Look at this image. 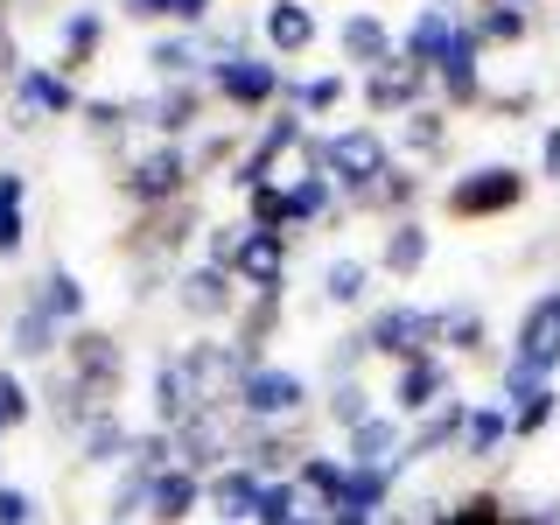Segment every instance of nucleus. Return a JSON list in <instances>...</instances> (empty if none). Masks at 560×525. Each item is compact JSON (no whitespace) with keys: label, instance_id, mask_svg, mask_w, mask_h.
Wrapping results in <instances>:
<instances>
[{"label":"nucleus","instance_id":"39","mask_svg":"<svg viewBox=\"0 0 560 525\" xmlns=\"http://www.w3.org/2000/svg\"><path fill=\"white\" fill-rule=\"evenodd\" d=\"M35 302H43L49 315H57L63 329H78V323H84V280H78V273H70L63 259H57V267H49L43 280H35Z\"/></svg>","mask_w":560,"mask_h":525},{"label":"nucleus","instance_id":"57","mask_svg":"<svg viewBox=\"0 0 560 525\" xmlns=\"http://www.w3.org/2000/svg\"><path fill=\"white\" fill-rule=\"evenodd\" d=\"M232 162V133H210L203 148H197V175H210V168H224Z\"/></svg>","mask_w":560,"mask_h":525},{"label":"nucleus","instance_id":"11","mask_svg":"<svg viewBox=\"0 0 560 525\" xmlns=\"http://www.w3.org/2000/svg\"><path fill=\"white\" fill-rule=\"evenodd\" d=\"M14 127H35V119H78L84 113V98H78V84L63 78L57 63H22V78H14Z\"/></svg>","mask_w":560,"mask_h":525},{"label":"nucleus","instance_id":"17","mask_svg":"<svg viewBox=\"0 0 560 525\" xmlns=\"http://www.w3.org/2000/svg\"><path fill=\"white\" fill-rule=\"evenodd\" d=\"M428 92H434V78H428V70H413V63H399V57L364 78V105H372V113H385V119L420 113V105H428Z\"/></svg>","mask_w":560,"mask_h":525},{"label":"nucleus","instance_id":"46","mask_svg":"<svg viewBox=\"0 0 560 525\" xmlns=\"http://www.w3.org/2000/svg\"><path fill=\"white\" fill-rule=\"evenodd\" d=\"M245 224H253V232H294V210H288V189H280V183H267V189H253V197H245Z\"/></svg>","mask_w":560,"mask_h":525},{"label":"nucleus","instance_id":"28","mask_svg":"<svg viewBox=\"0 0 560 525\" xmlns=\"http://www.w3.org/2000/svg\"><path fill=\"white\" fill-rule=\"evenodd\" d=\"M434 259V232L420 218H399V224H385V245H378V259L372 267L378 273H393V280H413L420 267Z\"/></svg>","mask_w":560,"mask_h":525},{"label":"nucleus","instance_id":"26","mask_svg":"<svg viewBox=\"0 0 560 525\" xmlns=\"http://www.w3.org/2000/svg\"><path fill=\"white\" fill-rule=\"evenodd\" d=\"M399 448H407L399 413H378V420H364V428L343 434V469H399Z\"/></svg>","mask_w":560,"mask_h":525},{"label":"nucleus","instance_id":"31","mask_svg":"<svg viewBox=\"0 0 560 525\" xmlns=\"http://www.w3.org/2000/svg\"><path fill=\"white\" fill-rule=\"evenodd\" d=\"M315 35H323V22H315L308 0H273V8H267V49H273V63L280 57H308Z\"/></svg>","mask_w":560,"mask_h":525},{"label":"nucleus","instance_id":"49","mask_svg":"<svg viewBox=\"0 0 560 525\" xmlns=\"http://www.w3.org/2000/svg\"><path fill=\"white\" fill-rule=\"evenodd\" d=\"M238 245H245V218H224V224H210V232H203V267L232 273V267H238Z\"/></svg>","mask_w":560,"mask_h":525},{"label":"nucleus","instance_id":"35","mask_svg":"<svg viewBox=\"0 0 560 525\" xmlns=\"http://www.w3.org/2000/svg\"><path fill=\"white\" fill-rule=\"evenodd\" d=\"M148 399H154V428H183L189 413H197V399H189V378H183V364L175 358H162L154 364V385H148Z\"/></svg>","mask_w":560,"mask_h":525},{"label":"nucleus","instance_id":"9","mask_svg":"<svg viewBox=\"0 0 560 525\" xmlns=\"http://www.w3.org/2000/svg\"><path fill=\"white\" fill-rule=\"evenodd\" d=\"M210 98H224L232 113H267V105L280 98V63L273 57H253V49H232V57H218L210 63Z\"/></svg>","mask_w":560,"mask_h":525},{"label":"nucleus","instance_id":"51","mask_svg":"<svg viewBox=\"0 0 560 525\" xmlns=\"http://www.w3.org/2000/svg\"><path fill=\"white\" fill-rule=\"evenodd\" d=\"M372 358V343H364V329H350V337L329 343V385H343V378H358V364Z\"/></svg>","mask_w":560,"mask_h":525},{"label":"nucleus","instance_id":"15","mask_svg":"<svg viewBox=\"0 0 560 525\" xmlns=\"http://www.w3.org/2000/svg\"><path fill=\"white\" fill-rule=\"evenodd\" d=\"M232 280L245 294H280V288H288V232H253V224H245Z\"/></svg>","mask_w":560,"mask_h":525},{"label":"nucleus","instance_id":"25","mask_svg":"<svg viewBox=\"0 0 560 525\" xmlns=\"http://www.w3.org/2000/svg\"><path fill=\"white\" fill-rule=\"evenodd\" d=\"M63 337H70V329H63L57 315H49V308H43V302H35V294H28V302L14 308L8 350H14V364H43V358H57V350H63Z\"/></svg>","mask_w":560,"mask_h":525},{"label":"nucleus","instance_id":"6","mask_svg":"<svg viewBox=\"0 0 560 525\" xmlns=\"http://www.w3.org/2000/svg\"><path fill=\"white\" fill-rule=\"evenodd\" d=\"M512 372H525L533 385H553V372H560V288H547V294H533L525 302V315H518V329H512Z\"/></svg>","mask_w":560,"mask_h":525},{"label":"nucleus","instance_id":"22","mask_svg":"<svg viewBox=\"0 0 560 525\" xmlns=\"http://www.w3.org/2000/svg\"><path fill=\"white\" fill-rule=\"evenodd\" d=\"M463 420H469V399H442L428 420H413V428H407V448H399V469L428 463V455H455V442H463Z\"/></svg>","mask_w":560,"mask_h":525},{"label":"nucleus","instance_id":"34","mask_svg":"<svg viewBox=\"0 0 560 525\" xmlns=\"http://www.w3.org/2000/svg\"><path fill=\"white\" fill-rule=\"evenodd\" d=\"M372 259H358V253H337V259H329V267H323V302L329 308H364V302H372Z\"/></svg>","mask_w":560,"mask_h":525},{"label":"nucleus","instance_id":"8","mask_svg":"<svg viewBox=\"0 0 560 525\" xmlns=\"http://www.w3.org/2000/svg\"><path fill=\"white\" fill-rule=\"evenodd\" d=\"M175 364H183V378H189V399H197V413L238 407V378H245V364L232 358V343H218V337H189L183 350H175Z\"/></svg>","mask_w":560,"mask_h":525},{"label":"nucleus","instance_id":"13","mask_svg":"<svg viewBox=\"0 0 560 525\" xmlns=\"http://www.w3.org/2000/svg\"><path fill=\"white\" fill-rule=\"evenodd\" d=\"M245 302V288L232 273H218V267H183L175 273V308L189 315V323H224V315H238Z\"/></svg>","mask_w":560,"mask_h":525},{"label":"nucleus","instance_id":"56","mask_svg":"<svg viewBox=\"0 0 560 525\" xmlns=\"http://www.w3.org/2000/svg\"><path fill=\"white\" fill-rule=\"evenodd\" d=\"M14 210H28V175L0 168V218H14Z\"/></svg>","mask_w":560,"mask_h":525},{"label":"nucleus","instance_id":"62","mask_svg":"<svg viewBox=\"0 0 560 525\" xmlns=\"http://www.w3.org/2000/svg\"><path fill=\"white\" fill-rule=\"evenodd\" d=\"M294 525H329V518H294Z\"/></svg>","mask_w":560,"mask_h":525},{"label":"nucleus","instance_id":"47","mask_svg":"<svg viewBox=\"0 0 560 525\" xmlns=\"http://www.w3.org/2000/svg\"><path fill=\"white\" fill-rule=\"evenodd\" d=\"M35 420V393H28V378L14 372V364H0V434L8 428H28Z\"/></svg>","mask_w":560,"mask_h":525},{"label":"nucleus","instance_id":"5","mask_svg":"<svg viewBox=\"0 0 560 525\" xmlns=\"http://www.w3.org/2000/svg\"><path fill=\"white\" fill-rule=\"evenodd\" d=\"M203 232H210L203 203L183 197V203H162V210H133V224L119 232V253L127 259H175L189 238H203Z\"/></svg>","mask_w":560,"mask_h":525},{"label":"nucleus","instance_id":"55","mask_svg":"<svg viewBox=\"0 0 560 525\" xmlns=\"http://www.w3.org/2000/svg\"><path fill=\"white\" fill-rule=\"evenodd\" d=\"M210 8H218V0H168V22L183 28V35H203L210 28Z\"/></svg>","mask_w":560,"mask_h":525},{"label":"nucleus","instance_id":"52","mask_svg":"<svg viewBox=\"0 0 560 525\" xmlns=\"http://www.w3.org/2000/svg\"><path fill=\"white\" fill-rule=\"evenodd\" d=\"M294 518H302V512H294V483H288V477L259 490V512H253V525H294Z\"/></svg>","mask_w":560,"mask_h":525},{"label":"nucleus","instance_id":"59","mask_svg":"<svg viewBox=\"0 0 560 525\" xmlns=\"http://www.w3.org/2000/svg\"><path fill=\"white\" fill-rule=\"evenodd\" d=\"M539 175H547V183H560V127L539 133Z\"/></svg>","mask_w":560,"mask_h":525},{"label":"nucleus","instance_id":"61","mask_svg":"<svg viewBox=\"0 0 560 525\" xmlns=\"http://www.w3.org/2000/svg\"><path fill=\"white\" fill-rule=\"evenodd\" d=\"M127 22H168V0H119Z\"/></svg>","mask_w":560,"mask_h":525},{"label":"nucleus","instance_id":"21","mask_svg":"<svg viewBox=\"0 0 560 525\" xmlns=\"http://www.w3.org/2000/svg\"><path fill=\"white\" fill-rule=\"evenodd\" d=\"M337 49H343V63L358 70V78H372V70H385L399 57V35L378 22V14H343V28H337Z\"/></svg>","mask_w":560,"mask_h":525},{"label":"nucleus","instance_id":"1","mask_svg":"<svg viewBox=\"0 0 560 525\" xmlns=\"http://www.w3.org/2000/svg\"><path fill=\"white\" fill-rule=\"evenodd\" d=\"M525 197H533V175H525L518 162H477V168H463L442 189V218H455V224H490V218H512Z\"/></svg>","mask_w":560,"mask_h":525},{"label":"nucleus","instance_id":"42","mask_svg":"<svg viewBox=\"0 0 560 525\" xmlns=\"http://www.w3.org/2000/svg\"><path fill=\"white\" fill-rule=\"evenodd\" d=\"M78 455H84L92 469H105V463H127V455H133V428H127L119 413H105V420H92V428L78 434Z\"/></svg>","mask_w":560,"mask_h":525},{"label":"nucleus","instance_id":"45","mask_svg":"<svg viewBox=\"0 0 560 525\" xmlns=\"http://www.w3.org/2000/svg\"><path fill=\"white\" fill-rule=\"evenodd\" d=\"M84 133H92V140H119V133H127V127H140V105L133 98H84Z\"/></svg>","mask_w":560,"mask_h":525},{"label":"nucleus","instance_id":"10","mask_svg":"<svg viewBox=\"0 0 560 525\" xmlns=\"http://www.w3.org/2000/svg\"><path fill=\"white\" fill-rule=\"evenodd\" d=\"M308 407V378L294 364H259V372L238 378V413L259 420V428H280V420H302Z\"/></svg>","mask_w":560,"mask_h":525},{"label":"nucleus","instance_id":"20","mask_svg":"<svg viewBox=\"0 0 560 525\" xmlns=\"http://www.w3.org/2000/svg\"><path fill=\"white\" fill-rule=\"evenodd\" d=\"M343 455H302V469H294V512L302 518H337V504H343Z\"/></svg>","mask_w":560,"mask_h":525},{"label":"nucleus","instance_id":"53","mask_svg":"<svg viewBox=\"0 0 560 525\" xmlns=\"http://www.w3.org/2000/svg\"><path fill=\"white\" fill-rule=\"evenodd\" d=\"M539 105L533 84H518V92H483V113H498V119H525Z\"/></svg>","mask_w":560,"mask_h":525},{"label":"nucleus","instance_id":"14","mask_svg":"<svg viewBox=\"0 0 560 525\" xmlns=\"http://www.w3.org/2000/svg\"><path fill=\"white\" fill-rule=\"evenodd\" d=\"M393 413L399 420H428L434 407H442V399H455L448 393V358H413V364H399L393 372Z\"/></svg>","mask_w":560,"mask_h":525},{"label":"nucleus","instance_id":"58","mask_svg":"<svg viewBox=\"0 0 560 525\" xmlns=\"http://www.w3.org/2000/svg\"><path fill=\"white\" fill-rule=\"evenodd\" d=\"M28 238V210H14V218H0V259H14Z\"/></svg>","mask_w":560,"mask_h":525},{"label":"nucleus","instance_id":"43","mask_svg":"<svg viewBox=\"0 0 560 525\" xmlns=\"http://www.w3.org/2000/svg\"><path fill=\"white\" fill-rule=\"evenodd\" d=\"M288 210H294V224H337L343 218L329 175H302V183H288Z\"/></svg>","mask_w":560,"mask_h":525},{"label":"nucleus","instance_id":"48","mask_svg":"<svg viewBox=\"0 0 560 525\" xmlns=\"http://www.w3.org/2000/svg\"><path fill=\"white\" fill-rule=\"evenodd\" d=\"M329 420L350 434V428H364V420H378V407H372V393H364L358 378H343V385H329Z\"/></svg>","mask_w":560,"mask_h":525},{"label":"nucleus","instance_id":"16","mask_svg":"<svg viewBox=\"0 0 560 525\" xmlns=\"http://www.w3.org/2000/svg\"><path fill=\"white\" fill-rule=\"evenodd\" d=\"M280 323H288V302H280V294H245V302H238L232 358L245 364V372H259V364H267V343L280 337Z\"/></svg>","mask_w":560,"mask_h":525},{"label":"nucleus","instance_id":"29","mask_svg":"<svg viewBox=\"0 0 560 525\" xmlns=\"http://www.w3.org/2000/svg\"><path fill=\"white\" fill-rule=\"evenodd\" d=\"M483 343H490V323H483L477 302L434 308V350H442V358H483Z\"/></svg>","mask_w":560,"mask_h":525},{"label":"nucleus","instance_id":"50","mask_svg":"<svg viewBox=\"0 0 560 525\" xmlns=\"http://www.w3.org/2000/svg\"><path fill=\"white\" fill-rule=\"evenodd\" d=\"M434 525H504V498H498V490H469V498L448 504Z\"/></svg>","mask_w":560,"mask_h":525},{"label":"nucleus","instance_id":"54","mask_svg":"<svg viewBox=\"0 0 560 525\" xmlns=\"http://www.w3.org/2000/svg\"><path fill=\"white\" fill-rule=\"evenodd\" d=\"M0 525H35V490L0 483Z\"/></svg>","mask_w":560,"mask_h":525},{"label":"nucleus","instance_id":"12","mask_svg":"<svg viewBox=\"0 0 560 525\" xmlns=\"http://www.w3.org/2000/svg\"><path fill=\"white\" fill-rule=\"evenodd\" d=\"M434 92H442L448 113H469V105H483V43H477V28H455V43H448V57L434 63Z\"/></svg>","mask_w":560,"mask_h":525},{"label":"nucleus","instance_id":"4","mask_svg":"<svg viewBox=\"0 0 560 525\" xmlns=\"http://www.w3.org/2000/svg\"><path fill=\"white\" fill-rule=\"evenodd\" d=\"M63 372L78 378L105 413H119V393H127V343H119L113 329H98V323L70 329L63 337Z\"/></svg>","mask_w":560,"mask_h":525},{"label":"nucleus","instance_id":"36","mask_svg":"<svg viewBox=\"0 0 560 525\" xmlns=\"http://www.w3.org/2000/svg\"><path fill=\"white\" fill-rule=\"evenodd\" d=\"M393 490H399V469H350V477H343V504H337V512L378 518V512H393Z\"/></svg>","mask_w":560,"mask_h":525},{"label":"nucleus","instance_id":"3","mask_svg":"<svg viewBox=\"0 0 560 525\" xmlns=\"http://www.w3.org/2000/svg\"><path fill=\"white\" fill-rule=\"evenodd\" d=\"M189 183H197V154L183 148V140H154L148 154H133L127 168H119V197L133 210H162V203H183Z\"/></svg>","mask_w":560,"mask_h":525},{"label":"nucleus","instance_id":"30","mask_svg":"<svg viewBox=\"0 0 560 525\" xmlns=\"http://www.w3.org/2000/svg\"><path fill=\"white\" fill-rule=\"evenodd\" d=\"M203 512V477L197 469H162L154 477V498H148V525H183V518H197Z\"/></svg>","mask_w":560,"mask_h":525},{"label":"nucleus","instance_id":"23","mask_svg":"<svg viewBox=\"0 0 560 525\" xmlns=\"http://www.w3.org/2000/svg\"><path fill=\"white\" fill-rule=\"evenodd\" d=\"M455 28H463V22H455V14H448V8H420V14H413V22H407V28H399V63H413V70H428V78H434V63H442V57H448V43H455Z\"/></svg>","mask_w":560,"mask_h":525},{"label":"nucleus","instance_id":"38","mask_svg":"<svg viewBox=\"0 0 560 525\" xmlns=\"http://www.w3.org/2000/svg\"><path fill=\"white\" fill-rule=\"evenodd\" d=\"M469 28H477L483 49H518L525 35H533V14H525V8H504V0H483V8L469 14Z\"/></svg>","mask_w":560,"mask_h":525},{"label":"nucleus","instance_id":"40","mask_svg":"<svg viewBox=\"0 0 560 525\" xmlns=\"http://www.w3.org/2000/svg\"><path fill=\"white\" fill-rule=\"evenodd\" d=\"M448 148V113L442 105H420V113L399 119V154L407 162H428V154H442Z\"/></svg>","mask_w":560,"mask_h":525},{"label":"nucleus","instance_id":"33","mask_svg":"<svg viewBox=\"0 0 560 525\" xmlns=\"http://www.w3.org/2000/svg\"><path fill=\"white\" fill-rule=\"evenodd\" d=\"M148 70L162 84H197V78H210V57H203L197 35L175 28V35H154V43H148Z\"/></svg>","mask_w":560,"mask_h":525},{"label":"nucleus","instance_id":"19","mask_svg":"<svg viewBox=\"0 0 560 525\" xmlns=\"http://www.w3.org/2000/svg\"><path fill=\"white\" fill-rule=\"evenodd\" d=\"M413 203H420V175L413 168H385L372 189H358V197H343L337 210L343 218H385V224H399V218H413Z\"/></svg>","mask_w":560,"mask_h":525},{"label":"nucleus","instance_id":"32","mask_svg":"<svg viewBox=\"0 0 560 525\" xmlns=\"http://www.w3.org/2000/svg\"><path fill=\"white\" fill-rule=\"evenodd\" d=\"M98 49H105V14L98 8H70L63 28H57V70L78 78L84 63H98Z\"/></svg>","mask_w":560,"mask_h":525},{"label":"nucleus","instance_id":"27","mask_svg":"<svg viewBox=\"0 0 560 525\" xmlns=\"http://www.w3.org/2000/svg\"><path fill=\"white\" fill-rule=\"evenodd\" d=\"M504 442H512V413H504V399H469V420H463L455 455H463V463H498Z\"/></svg>","mask_w":560,"mask_h":525},{"label":"nucleus","instance_id":"37","mask_svg":"<svg viewBox=\"0 0 560 525\" xmlns=\"http://www.w3.org/2000/svg\"><path fill=\"white\" fill-rule=\"evenodd\" d=\"M154 477H162V469H148V463H133V455H127V469H119L113 498H105V518H113V525H133V518H148Z\"/></svg>","mask_w":560,"mask_h":525},{"label":"nucleus","instance_id":"7","mask_svg":"<svg viewBox=\"0 0 560 525\" xmlns=\"http://www.w3.org/2000/svg\"><path fill=\"white\" fill-rule=\"evenodd\" d=\"M364 343H372V358H385L393 372H399V364H413V358H442V350H434V308H420V302H385V308H372Z\"/></svg>","mask_w":560,"mask_h":525},{"label":"nucleus","instance_id":"18","mask_svg":"<svg viewBox=\"0 0 560 525\" xmlns=\"http://www.w3.org/2000/svg\"><path fill=\"white\" fill-rule=\"evenodd\" d=\"M203 105H210V84H162L148 105H140V127H154L162 140H189L197 133V119H203Z\"/></svg>","mask_w":560,"mask_h":525},{"label":"nucleus","instance_id":"44","mask_svg":"<svg viewBox=\"0 0 560 525\" xmlns=\"http://www.w3.org/2000/svg\"><path fill=\"white\" fill-rule=\"evenodd\" d=\"M504 413H512V442H533V434H547V428H553V413H560V393H553V385H533V393H525V399H512Z\"/></svg>","mask_w":560,"mask_h":525},{"label":"nucleus","instance_id":"24","mask_svg":"<svg viewBox=\"0 0 560 525\" xmlns=\"http://www.w3.org/2000/svg\"><path fill=\"white\" fill-rule=\"evenodd\" d=\"M259 490H267V477H259V469H245V463H232V469H218V477H203V504L224 525H253Z\"/></svg>","mask_w":560,"mask_h":525},{"label":"nucleus","instance_id":"63","mask_svg":"<svg viewBox=\"0 0 560 525\" xmlns=\"http://www.w3.org/2000/svg\"><path fill=\"white\" fill-rule=\"evenodd\" d=\"M434 8H455V0H434Z\"/></svg>","mask_w":560,"mask_h":525},{"label":"nucleus","instance_id":"60","mask_svg":"<svg viewBox=\"0 0 560 525\" xmlns=\"http://www.w3.org/2000/svg\"><path fill=\"white\" fill-rule=\"evenodd\" d=\"M0 78H22V49H14V35H8V14H0Z\"/></svg>","mask_w":560,"mask_h":525},{"label":"nucleus","instance_id":"2","mask_svg":"<svg viewBox=\"0 0 560 525\" xmlns=\"http://www.w3.org/2000/svg\"><path fill=\"white\" fill-rule=\"evenodd\" d=\"M308 154H315V168L337 183V203L358 197V189H372L378 175L393 168V148H385L378 127H337L329 140H308Z\"/></svg>","mask_w":560,"mask_h":525},{"label":"nucleus","instance_id":"41","mask_svg":"<svg viewBox=\"0 0 560 525\" xmlns=\"http://www.w3.org/2000/svg\"><path fill=\"white\" fill-rule=\"evenodd\" d=\"M280 105L302 113V119H323V113L343 105V78H337V70H329V78H288V84H280Z\"/></svg>","mask_w":560,"mask_h":525}]
</instances>
